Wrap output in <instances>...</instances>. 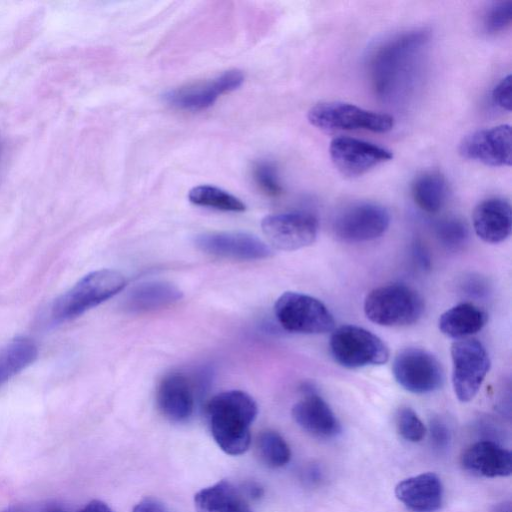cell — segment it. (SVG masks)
<instances>
[{
  "instance_id": "obj_3",
  "label": "cell",
  "mask_w": 512,
  "mask_h": 512,
  "mask_svg": "<svg viewBox=\"0 0 512 512\" xmlns=\"http://www.w3.org/2000/svg\"><path fill=\"white\" fill-rule=\"evenodd\" d=\"M421 295L402 283H390L372 289L364 300V312L373 323L402 327L417 322L424 312Z\"/></svg>"
},
{
  "instance_id": "obj_26",
  "label": "cell",
  "mask_w": 512,
  "mask_h": 512,
  "mask_svg": "<svg viewBox=\"0 0 512 512\" xmlns=\"http://www.w3.org/2000/svg\"><path fill=\"white\" fill-rule=\"evenodd\" d=\"M188 199L197 206L222 211L243 212L246 210V205L239 198L211 185L193 187L188 193Z\"/></svg>"
},
{
  "instance_id": "obj_34",
  "label": "cell",
  "mask_w": 512,
  "mask_h": 512,
  "mask_svg": "<svg viewBox=\"0 0 512 512\" xmlns=\"http://www.w3.org/2000/svg\"><path fill=\"white\" fill-rule=\"evenodd\" d=\"M133 512H169L165 505L159 500L147 497L138 502Z\"/></svg>"
},
{
  "instance_id": "obj_22",
  "label": "cell",
  "mask_w": 512,
  "mask_h": 512,
  "mask_svg": "<svg viewBox=\"0 0 512 512\" xmlns=\"http://www.w3.org/2000/svg\"><path fill=\"white\" fill-rule=\"evenodd\" d=\"M487 321L488 314L483 309L473 303L463 302L440 315L438 328L445 336L457 340L481 331Z\"/></svg>"
},
{
  "instance_id": "obj_16",
  "label": "cell",
  "mask_w": 512,
  "mask_h": 512,
  "mask_svg": "<svg viewBox=\"0 0 512 512\" xmlns=\"http://www.w3.org/2000/svg\"><path fill=\"white\" fill-rule=\"evenodd\" d=\"M294 421L318 438H333L341 432V424L329 404L311 387L292 407Z\"/></svg>"
},
{
  "instance_id": "obj_24",
  "label": "cell",
  "mask_w": 512,
  "mask_h": 512,
  "mask_svg": "<svg viewBox=\"0 0 512 512\" xmlns=\"http://www.w3.org/2000/svg\"><path fill=\"white\" fill-rule=\"evenodd\" d=\"M448 183L444 175L429 170L418 175L411 185V193L416 205L423 211L433 214L440 211L448 198Z\"/></svg>"
},
{
  "instance_id": "obj_20",
  "label": "cell",
  "mask_w": 512,
  "mask_h": 512,
  "mask_svg": "<svg viewBox=\"0 0 512 512\" xmlns=\"http://www.w3.org/2000/svg\"><path fill=\"white\" fill-rule=\"evenodd\" d=\"M157 404L167 419L173 422L187 420L194 410V393L189 379L181 373L165 376L158 387Z\"/></svg>"
},
{
  "instance_id": "obj_37",
  "label": "cell",
  "mask_w": 512,
  "mask_h": 512,
  "mask_svg": "<svg viewBox=\"0 0 512 512\" xmlns=\"http://www.w3.org/2000/svg\"><path fill=\"white\" fill-rule=\"evenodd\" d=\"M0 512H23L22 510L18 509V508H13V507H10V508H6Z\"/></svg>"
},
{
  "instance_id": "obj_13",
  "label": "cell",
  "mask_w": 512,
  "mask_h": 512,
  "mask_svg": "<svg viewBox=\"0 0 512 512\" xmlns=\"http://www.w3.org/2000/svg\"><path fill=\"white\" fill-rule=\"evenodd\" d=\"M243 82V72L231 69L212 79L173 89L165 94V100L181 110L201 111L212 106L221 95L238 89Z\"/></svg>"
},
{
  "instance_id": "obj_32",
  "label": "cell",
  "mask_w": 512,
  "mask_h": 512,
  "mask_svg": "<svg viewBox=\"0 0 512 512\" xmlns=\"http://www.w3.org/2000/svg\"><path fill=\"white\" fill-rule=\"evenodd\" d=\"M431 444L438 450L445 449L450 441V430L441 418L430 420L428 427Z\"/></svg>"
},
{
  "instance_id": "obj_10",
  "label": "cell",
  "mask_w": 512,
  "mask_h": 512,
  "mask_svg": "<svg viewBox=\"0 0 512 512\" xmlns=\"http://www.w3.org/2000/svg\"><path fill=\"white\" fill-rule=\"evenodd\" d=\"M390 225V214L382 205L360 202L344 209L333 222L337 238L349 243L381 237Z\"/></svg>"
},
{
  "instance_id": "obj_5",
  "label": "cell",
  "mask_w": 512,
  "mask_h": 512,
  "mask_svg": "<svg viewBox=\"0 0 512 512\" xmlns=\"http://www.w3.org/2000/svg\"><path fill=\"white\" fill-rule=\"evenodd\" d=\"M329 348L333 359L349 369L385 364L390 355L380 337L356 325H343L334 329Z\"/></svg>"
},
{
  "instance_id": "obj_18",
  "label": "cell",
  "mask_w": 512,
  "mask_h": 512,
  "mask_svg": "<svg viewBox=\"0 0 512 512\" xmlns=\"http://www.w3.org/2000/svg\"><path fill=\"white\" fill-rule=\"evenodd\" d=\"M396 498L413 512H435L444 498L443 484L432 472L421 473L400 481L395 487Z\"/></svg>"
},
{
  "instance_id": "obj_36",
  "label": "cell",
  "mask_w": 512,
  "mask_h": 512,
  "mask_svg": "<svg viewBox=\"0 0 512 512\" xmlns=\"http://www.w3.org/2000/svg\"><path fill=\"white\" fill-rule=\"evenodd\" d=\"M491 512H512L511 503L509 501L498 503Z\"/></svg>"
},
{
  "instance_id": "obj_25",
  "label": "cell",
  "mask_w": 512,
  "mask_h": 512,
  "mask_svg": "<svg viewBox=\"0 0 512 512\" xmlns=\"http://www.w3.org/2000/svg\"><path fill=\"white\" fill-rule=\"evenodd\" d=\"M38 356L33 340L17 337L0 349V386L32 364Z\"/></svg>"
},
{
  "instance_id": "obj_33",
  "label": "cell",
  "mask_w": 512,
  "mask_h": 512,
  "mask_svg": "<svg viewBox=\"0 0 512 512\" xmlns=\"http://www.w3.org/2000/svg\"><path fill=\"white\" fill-rule=\"evenodd\" d=\"M511 75L502 78L492 91L493 102L503 110L511 111L512 107Z\"/></svg>"
},
{
  "instance_id": "obj_1",
  "label": "cell",
  "mask_w": 512,
  "mask_h": 512,
  "mask_svg": "<svg viewBox=\"0 0 512 512\" xmlns=\"http://www.w3.org/2000/svg\"><path fill=\"white\" fill-rule=\"evenodd\" d=\"M429 32L415 29L398 34L382 43L370 59V78L375 93L389 98L408 79L429 41Z\"/></svg>"
},
{
  "instance_id": "obj_31",
  "label": "cell",
  "mask_w": 512,
  "mask_h": 512,
  "mask_svg": "<svg viewBox=\"0 0 512 512\" xmlns=\"http://www.w3.org/2000/svg\"><path fill=\"white\" fill-rule=\"evenodd\" d=\"M512 22V1L494 3L483 17V29L486 33L495 35L505 31Z\"/></svg>"
},
{
  "instance_id": "obj_11",
  "label": "cell",
  "mask_w": 512,
  "mask_h": 512,
  "mask_svg": "<svg viewBox=\"0 0 512 512\" xmlns=\"http://www.w3.org/2000/svg\"><path fill=\"white\" fill-rule=\"evenodd\" d=\"M318 221L308 213L287 212L267 215L261 228L270 244L284 251H294L313 244L318 235Z\"/></svg>"
},
{
  "instance_id": "obj_21",
  "label": "cell",
  "mask_w": 512,
  "mask_h": 512,
  "mask_svg": "<svg viewBox=\"0 0 512 512\" xmlns=\"http://www.w3.org/2000/svg\"><path fill=\"white\" fill-rule=\"evenodd\" d=\"M181 298L182 292L175 285L165 281H148L128 291L124 307L129 312L142 313L165 308Z\"/></svg>"
},
{
  "instance_id": "obj_27",
  "label": "cell",
  "mask_w": 512,
  "mask_h": 512,
  "mask_svg": "<svg viewBox=\"0 0 512 512\" xmlns=\"http://www.w3.org/2000/svg\"><path fill=\"white\" fill-rule=\"evenodd\" d=\"M260 460L268 467L280 468L289 463L291 450L286 440L274 430L261 432L256 441Z\"/></svg>"
},
{
  "instance_id": "obj_8",
  "label": "cell",
  "mask_w": 512,
  "mask_h": 512,
  "mask_svg": "<svg viewBox=\"0 0 512 512\" xmlns=\"http://www.w3.org/2000/svg\"><path fill=\"white\" fill-rule=\"evenodd\" d=\"M452 385L457 399L471 401L478 393L490 369L489 354L475 338L455 340L450 349Z\"/></svg>"
},
{
  "instance_id": "obj_14",
  "label": "cell",
  "mask_w": 512,
  "mask_h": 512,
  "mask_svg": "<svg viewBox=\"0 0 512 512\" xmlns=\"http://www.w3.org/2000/svg\"><path fill=\"white\" fill-rule=\"evenodd\" d=\"M460 155L489 166H510L512 163L511 127L507 124L475 131L459 145Z\"/></svg>"
},
{
  "instance_id": "obj_38",
  "label": "cell",
  "mask_w": 512,
  "mask_h": 512,
  "mask_svg": "<svg viewBox=\"0 0 512 512\" xmlns=\"http://www.w3.org/2000/svg\"><path fill=\"white\" fill-rule=\"evenodd\" d=\"M55 512H56V511H55ZM57 512H59V511H57Z\"/></svg>"
},
{
  "instance_id": "obj_4",
  "label": "cell",
  "mask_w": 512,
  "mask_h": 512,
  "mask_svg": "<svg viewBox=\"0 0 512 512\" xmlns=\"http://www.w3.org/2000/svg\"><path fill=\"white\" fill-rule=\"evenodd\" d=\"M125 285L124 275L117 270L93 271L55 301L52 306V318L57 322L76 318L116 295Z\"/></svg>"
},
{
  "instance_id": "obj_7",
  "label": "cell",
  "mask_w": 512,
  "mask_h": 512,
  "mask_svg": "<svg viewBox=\"0 0 512 512\" xmlns=\"http://www.w3.org/2000/svg\"><path fill=\"white\" fill-rule=\"evenodd\" d=\"M275 316L287 331L302 334H323L335 329V319L319 299L287 291L276 300Z\"/></svg>"
},
{
  "instance_id": "obj_2",
  "label": "cell",
  "mask_w": 512,
  "mask_h": 512,
  "mask_svg": "<svg viewBox=\"0 0 512 512\" xmlns=\"http://www.w3.org/2000/svg\"><path fill=\"white\" fill-rule=\"evenodd\" d=\"M210 431L217 445L229 455H241L251 442L250 426L258 407L248 393L229 390L216 394L206 407Z\"/></svg>"
},
{
  "instance_id": "obj_17",
  "label": "cell",
  "mask_w": 512,
  "mask_h": 512,
  "mask_svg": "<svg viewBox=\"0 0 512 512\" xmlns=\"http://www.w3.org/2000/svg\"><path fill=\"white\" fill-rule=\"evenodd\" d=\"M461 465L477 476L507 477L512 472V455L497 442L480 440L465 449L461 455Z\"/></svg>"
},
{
  "instance_id": "obj_23",
  "label": "cell",
  "mask_w": 512,
  "mask_h": 512,
  "mask_svg": "<svg viewBox=\"0 0 512 512\" xmlns=\"http://www.w3.org/2000/svg\"><path fill=\"white\" fill-rule=\"evenodd\" d=\"M194 504L197 512H253L242 493L226 480L198 491Z\"/></svg>"
},
{
  "instance_id": "obj_35",
  "label": "cell",
  "mask_w": 512,
  "mask_h": 512,
  "mask_svg": "<svg viewBox=\"0 0 512 512\" xmlns=\"http://www.w3.org/2000/svg\"><path fill=\"white\" fill-rule=\"evenodd\" d=\"M78 512H114L106 503L100 500H92Z\"/></svg>"
},
{
  "instance_id": "obj_30",
  "label": "cell",
  "mask_w": 512,
  "mask_h": 512,
  "mask_svg": "<svg viewBox=\"0 0 512 512\" xmlns=\"http://www.w3.org/2000/svg\"><path fill=\"white\" fill-rule=\"evenodd\" d=\"M435 230L439 241L448 248H457L463 245L469 234L467 225L454 217L439 221Z\"/></svg>"
},
{
  "instance_id": "obj_12",
  "label": "cell",
  "mask_w": 512,
  "mask_h": 512,
  "mask_svg": "<svg viewBox=\"0 0 512 512\" xmlns=\"http://www.w3.org/2000/svg\"><path fill=\"white\" fill-rule=\"evenodd\" d=\"M329 154L336 169L350 178L361 176L393 158L392 152L384 147L345 136L330 142Z\"/></svg>"
},
{
  "instance_id": "obj_15",
  "label": "cell",
  "mask_w": 512,
  "mask_h": 512,
  "mask_svg": "<svg viewBox=\"0 0 512 512\" xmlns=\"http://www.w3.org/2000/svg\"><path fill=\"white\" fill-rule=\"evenodd\" d=\"M204 253L235 260H259L272 256L273 251L261 239L245 232H207L195 239Z\"/></svg>"
},
{
  "instance_id": "obj_28",
  "label": "cell",
  "mask_w": 512,
  "mask_h": 512,
  "mask_svg": "<svg viewBox=\"0 0 512 512\" xmlns=\"http://www.w3.org/2000/svg\"><path fill=\"white\" fill-rule=\"evenodd\" d=\"M395 424L399 435L406 441L420 442L427 433V428L410 407H400L395 415Z\"/></svg>"
},
{
  "instance_id": "obj_6",
  "label": "cell",
  "mask_w": 512,
  "mask_h": 512,
  "mask_svg": "<svg viewBox=\"0 0 512 512\" xmlns=\"http://www.w3.org/2000/svg\"><path fill=\"white\" fill-rule=\"evenodd\" d=\"M307 118L313 126L327 132L366 130L386 133L394 126L391 115L341 101L319 102L309 109Z\"/></svg>"
},
{
  "instance_id": "obj_9",
  "label": "cell",
  "mask_w": 512,
  "mask_h": 512,
  "mask_svg": "<svg viewBox=\"0 0 512 512\" xmlns=\"http://www.w3.org/2000/svg\"><path fill=\"white\" fill-rule=\"evenodd\" d=\"M392 372L396 382L414 394H428L440 389L444 371L439 360L426 349L406 347L394 356Z\"/></svg>"
},
{
  "instance_id": "obj_29",
  "label": "cell",
  "mask_w": 512,
  "mask_h": 512,
  "mask_svg": "<svg viewBox=\"0 0 512 512\" xmlns=\"http://www.w3.org/2000/svg\"><path fill=\"white\" fill-rule=\"evenodd\" d=\"M252 177L258 188L267 196L277 197L282 194L283 187L275 165L270 161H258L252 168Z\"/></svg>"
},
{
  "instance_id": "obj_19",
  "label": "cell",
  "mask_w": 512,
  "mask_h": 512,
  "mask_svg": "<svg viewBox=\"0 0 512 512\" xmlns=\"http://www.w3.org/2000/svg\"><path fill=\"white\" fill-rule=\"evenodd\" d=\"M472 224L476 235L486 243L507 239L512 229V209L508 200L492 197L481 201L473 210Z\"/></svg>"
}]
</instances>
